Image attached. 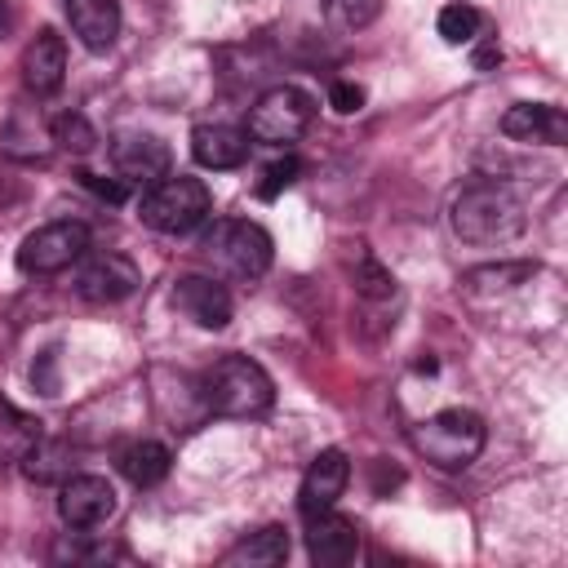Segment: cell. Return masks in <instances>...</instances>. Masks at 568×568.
<instances>
[{
	"label": "cell",
	"instance_id": "obj_1",
	"mask_svg": "<svg viewBox=\"0 0 568 568\" xmlns=\"http://www.w3.org/2000/svg\"><path fill=\"white\" fill-rule=\"evenodd\" d=\"M448 226L462 244H475V248H497V244H510L524 226H528V213H524V200L497 182V178H475L466 182L457 195H453V209H448Z\"/></svg>",
	"mask_w": 568,
	"mask_h": 568
},
{
	"label": "cell",
	"instance_id": "obj_2",
	"mask_svg": "<svg viewBox=\"0 0 568 568\" xmlns=\"http://www.w3.org/2000/svg\"><path fill=\"white\" fill-rule=\"evenodd\" d=\"M200 399L217 417H262L275 404L271 373L248 355H222L200 377Z\"/></svg>",
	"mask_w": 568,
	"mask_h": 568
},
{
	"label": "cell",
	"instance_id": "obj_3",
	"mask_svg": "<svg viewBox=\"0 0 568 568\" xmlns=\"http://www.w3.org/2000/svg\"><path fill=\"white\" fill-rule=\"evenodd\" d=\"M200 257L213 266V275H226L235 284H253L271 271L275 244L266 235V226L248 222V217H222L204 231L200 240Z\"/></svg>",
	"mask_w": 568,
	"mask_h": 568
},
{
	"label": "cell",
	"instance_id": "obj_4",
	"mask_svg": "<svg viewBox=\"0 0 568 568\" xmlns=\"http://www.w3.org/2000/svg\"><path fill=\"white\" fill-rule=\"evenodd\" d=\"M209 213H213V191L191 173H164L142 191V204H138V217L160 235H186L204 226Z\"/></svg>",
	"mask_w": 568,
	"mask_h": 568
},
{
	"label": "cell",
	"instance_id": "obj_5",
	"mask_svg": "<svg viewBox=\"0 0 568 568\" xmlns=\"http://www.w3.org/2000/svg\"><path fill=\"white\" fill-rule=\"evenodd\" d=\"M484 417L470 408H444L413 426V448L439 470H466L484 453Z\"/></svg>",
	"mask_w": 568,
	"mask_h": 568
},
{
	"label": "cell",
	"instance_id": "obj_6",
	"mask_svg": "<svg viewBox=\"0 0 568 568\" xmlns=\"http://www.w3.org/2000/svg\"><path fill=\"white\" fill-rule=\"evenodd\" d=\"M315 120V102L311 93H302L297 84H275L266 89L253 111H248V138L262 142V146H293Z\"/></svg>",
	"mask_w": 568,
	"mask_h": 568
},
{
	"label": "cell",
	"instance_id": "obj_7",
	"mask_svg": "<svg viewBox=\"0 0 568 568\" xmlns=\"http://www.w3.org/2000/svg\"><path fill=\"white\" fill-rule=\"evenodd\" d=\"M84 253H89V226H84V222H71V217L44 222V226H36V231L22 240V248H18V271H22V275H58V271L75 266Z\"/></svg>",
	"mask_w": 568,
	"mask_h": 568
},
{
	"label": "cell",
	"instance_id": "obj_8",
	"mask_svg": "<svg viewBox=\"0 0 568 568\" xmlns=\"http://www.w3.org/2000/svg\"><path fill=\"white\" fill-rule=\"evenodd\" d=\"M138 284H142V271L133 266V257H124V253H115V248H106V253H84V257H80L75 293H80L84 302H98V306L124 302V297L138 293Z\"/></svg>",
	"mask_w": 568,
	"mask_h": 568
},
{
	"label": "cell",
	"instance_id": "obj_9",
	"mask_svg": "<svg viewBox=\"0 0 568 568\" xmlns=\"http://www.w3.org/2000/svg\"><path fill=\"white\" fill-rule=\"evenodd\" d=\"M115 515V488L102 475H67L58 488V519L75 532L98 528Z\"/></svg>",
	"mask_w": 568,
	"mask_h": 568
},
{
	"label": "cell",
	"instance_id": "obj_10",
	"mask_svg": "<svg viewBox=\"0 0 568 568\" xmlns=\"http://www.w3.org/2000/svg\"><path fill=\"white\" fill-rule=\"evenodd\" d=\"M346 479H351V462L342 448H324L311 457L306 475H302V488H297V510L311 519V515H324L337 506V497L346 493Z\"/></svg>",
	"mask_w": 568,
	"mask_h": 568
},
{
	"label": "cell",
	"instance_id": "obj_11",
	"mask_svg": "<svg viewBox=\"0 0 568 568\" xmlns=\"http://www.w3.org/2000/svg\"><path fill=\"white\" fill-rule=\"evenodd\" d=\"M173 306L186 320H195L200 328H226L231 311H235V302H231V293L217 275H182L173 284Z\"/></svg>",
	"mask_w": 568,
	"mask_h": 568
},
{
	"label": "cell",
	"instance_id": "obj_12",
	"mask_svg": "<svg viewBox=\"0 0 568 568\" xmlns=\"http://www.w3.org/2000/svg\"><path fill=\"white\" fill-rule=\"evenodd\" d=\"M306 555L320 568H346L359 555V528H355V519H346L337 510L311 515L306 519Z\"/></svg>",
	"mask_w": 568,
	"mask_h": 568
},
{
	"label": "cell",
	"instance_id": "obj_13",
	"mask_svg": "<svg viewBox=\"0 0 568 568\" xmlns=\"http://www.w3.org/2000/svg\"><path fill=\"white\" fill-rule=\"evenodd\" d=\"M62 80H67V44H62L58 31L44 27V31H36V40L22 49V84H27V93L49 98V93L62 89Z\"/></svg>",
	"mask_w": 568,
	"mask_h": 568
},
{
	"label": "cell",
	"instance_id": "obj_14",
	"mask_svg": "<svg viewBox=\"0 0 568 568\" xmlns=\"http://www.w3.org/2000/svg\"><path fill=\"white\" fill-rule=\"evenodd\" d=\"M501 133L515 142H541V146H559L568 142V115L555 102H515L501 115Z\"/></svg>",
	"mask_w": 568,
	"mask_h": 568
},
{
	"label": "cell",
	"instance_id": "obj_15",
	"mask_svg": "<svg viewBox=\"0 0 568 568\" xmlns=\"http://www.w3.org/2000/svg\"><path fill=\"white\" fill-rule=\"evenodd\" d=\"M111 164H115V173L124 182H146L151 186V182H160L169 173V146L160 138H151V133H124L111 146Z\"/></svg>",
	"mask_w": 568,
	"mask_h": 568
},
{
	"label": "cell",
	"instance_id": "obj_16",
	"mask_svg": "<svg viewBox=\"0 0 568 568\" xmlns=\"http://www.w3.org/2000/svg\"><path fill=\"white\" fill-rule=\"evenodd\" d=\"M67 18L89 53H106L120 36V0H67Z\"/></svg>",
	"mask_w": 568,
	"mask_h": 568
},
{
	"label": "cell",
	"instance_id": "obj_17",
	"mask_svg": "<svg viewBox=\"0 0 568 568\" xmlns=\"http://www.w3.org/2000/svg\"><path fill=\"white\" fill-rule=\"evenodd\" d=\"M191 155L204 169H240L248 160V133L235 124H200L191 133Z\"/></svg>",
	"mask_w": 568,
	"mask_h": 568
},
{
	"label": "cell",
	"instance_id": "obj_18",
	"mask_svg": "<svg viewBox=\"0 0 568 568\" xmlns=\"http://www.w3.org/2000/svg\"><path fill=\"white\" fill-rule=\"evenodd\" d=\"M120 475L133 484V488H155L164 475H169V448L155 444V439H138L120 453Z\"/></svg>",
	"mask_w": 568,
	"mask_h": 568
},
{
	"label": "cell",
	"instance_id": "obj_19",
	"mask_svg": "<svg viewBox=\"0 0 568 568\" xmlns=\"http://www.w3.org/2000/svg\"><path fill=\"white\" fill-rule=\"evenodd\" d=\"M288 559V532L280 524H266L257 532H248L240 546L226 550V564H248V568H271Z\"/></svg>",
	"mask_w": 568,
	"mask_h": 568
},
{
	"label": "cell",
	"instance_id": "obj_20",
	"mask_svg": "<svg viewBox=\"0 0 568 568\" xmlns=\"http://www.w3.org/2000/svg\"><path fill=\"white\" fill-rule=\"evenodd\" d=\"M532 275H537V262H493V266H470L462 275V288L484 297V293H506Z\"/></svg>",
	"mask_w": 568,
	"mask_h": 568
},
{
	"label": "cell",
	"instance_id": "obj_21",
	"mask_svg": "<svg viewBox=\"0 0 568 568\" xmlns=\"http://www.w3.org/2000/svg\"><path fill=\"white\" fill-rule=\"evenodd\" d=\"M22 462V475L36 479V484H53V479H67L71 475V453L67 444H53V439H31L27 453L18 457Z\"/></svg>",
	"mask_w": 568,
	"mask_h": 568
},
{
	"label": "cell",
	"instance_id": "obj_22",
	"mask_svg": "<svg viewBox=\"0 0 568 568\" xmlns=\"http://www.w3.org/2000/svg\"><path fill=\"white\" fill-rule=\"evenodd\" d=\"M36 435H40V422L22 417L13 404L0 399V466H4V462H18Z\"/></svg>",
	"mask_w": 568,
	"mask_h": 568
},
{
	"label": "cell",
	"instance_id": "obj_23",
	"mask_svg": "<svg viewBox=\"0 0 568 568\" xmlns=\"http://www.w3.org/2000/svg\"><path fill=\"white\" fill-rule=\"evenodd\" d=\"M479 27H484V18H479V9H470V4H444V9H439V36H444L448 44H470V40L479 36Z\"/></svg>",
	"mask_w": 568,
	"mask_h": 568
},
{
	"label": "cell",
	"instance_id": "obj_24",
	"mask_svg": "<svg viewBox=\"0 0 568 568\" xmlns=\"http://www.w3.org/2000/svg\"><path fill=\"white\" fill-rule=\"evenodd\" d=\"M53 142H58L62 151H71V155H89L93 142H98V133H93V124H89L80 111H67V115L53 120Z\"/></svg>",
	"mask_w": 568,
	"mask_h": 568
},
{
	"label": "cell",
	"instance_id": "obj_25",
	"mask_svg": "<svg viewBox=\"0 0 568 568\" xmlns=\"http://www.w3.org/2000/svg\"><path fill=\"white\" fill-rule=\"evenodd\" d=\"M351 280H355V293H364V297H390L395 293V275L368 253H359V262L351 266Z\"/></svg>",
	"mask_w": 568,
	"mask_h": 568
},
{
	"label": "cell",
	"instance_id": "obj_26",
	"mask_svg": "<svg viewBox=\"0 0 568 568\" xmlns=\"http://www.w3.org/2000/svg\"><path fill=\"white\" fill-rule=\"evenodd\" d=\"M324 13H328V22H337L346 31H359L382 13V0H324Z\"/></svg>",
	"mask_w": 568,
	"mask_h": 568
},
{
	"label": "cell",
	"instance_id": "obj_27",
	"mask_svg": "<svg viewBox=\"0 0 568 568\" xmlns=\"http://www.w3.org/2000/svg\"><path fill=\"white\" fill-rule=\"evenodd\" d=\"M297 173H302L297 155H284V160H275V164L262 173V182H257V195H262V200H275L284 186H293V182H297Z\"/></svg>",
	"mask_w": 568,
	"mask_h": 568
},
{
	"label": "cell",
	"instance_id": "obj_28",
	"mask_svg": "<svg viewBox=\"0 0 568 568\" xmlns=\"http://www.w3.org/2000/svg\"><path fill=\"white\" fill-rule=\"evenodd\" d=\"M53 559H71V564H89V559H120V546H80V541H62L53 546Z\"/></svg>",
	"mask_w": 568,
	"mask_h": 568
},
{
	"label": "cell",
	"instance_id": "obj_29",
	"mask_svg": "<svg viewBox=\"0 0 568 568\" xmlns=\"http://www.w3.org/2000/svg\"><path fill=\"white\" fill-rule=\"evenodd\" d=\"M328 106H333L337 115H355V111L364 106V89L351 84V80H333V84H328Z\"/></svg>",
	"mask_w": 568,
	"mask_h": 568
},
{
	"label": "cell",
	"instance_id": "obj_30",
	"mask_svg": "<svg viewBox=\"0 0 568 568\" xmlns=\"http://www.w3.org/2000/svg\"><path fill=\"white\" fill-rule=\"evenodd\" d=\"M75 178H80V182H84V186H89L98 200H111V204H120V200L129 195V182H124V178H120V182H111V178H98V173H75Z\"/></svg>",
	"mask_w": 568,
	"mask_h": 568
},
{
	"label": "cell",
	"instance_id": "obj_31",
	"mask_svg": "<svg viewBox=\"0 0 568 568\" xmlns=\"http://www.w3.org/2000/svg\"><path fill=\"white\" fill-rule=\"evenodd\" d=\"M497 62H501V49H497V44H484V49L475 53V67H479V71H488V67H497Z\"/></svg>",
	"mask_w": 568,
	"mask_h": 568
},
{
	"label": "cell",
	"instance_id": "obj_32",
	"mask_svg": "<svg viewBox=\"0 0 568 568\" xmlns=\"http://www.w3.org/2000/svg\"><path fill=\"white\" fill-rule=\"evenodd\" d=\"M4 31H9V4L0 0V36H4Z\"/></svg>",
	"mask_w": 568,
	"mask_h": 568
}]
</instances>
